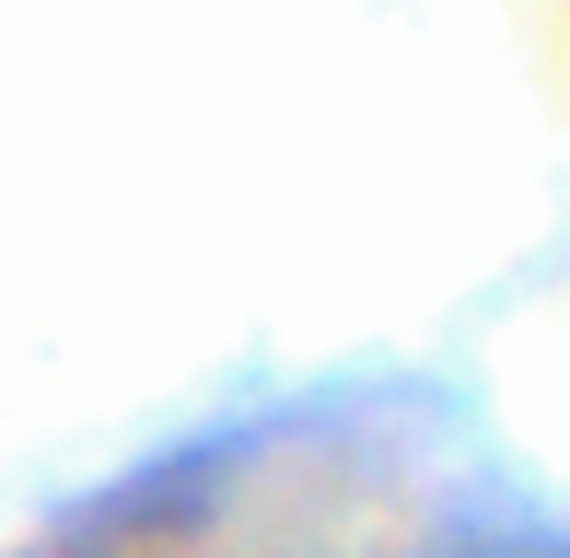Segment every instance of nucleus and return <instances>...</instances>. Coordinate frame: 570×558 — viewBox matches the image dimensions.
<instances>
[{"instance_id": "obj_1", "label": "nucleus", "mask_w": 570, "mask_h": 558, "mask_svg": "<svg viewBox=\"0 0 570 558\" xmlns=\"http://www.w3.org/2000/svg\"><path fill=\"white\" fill-rule=\"evenodd\" d=\"M489 558H512V547H489Z\"/></svg>"}]
</instances>
